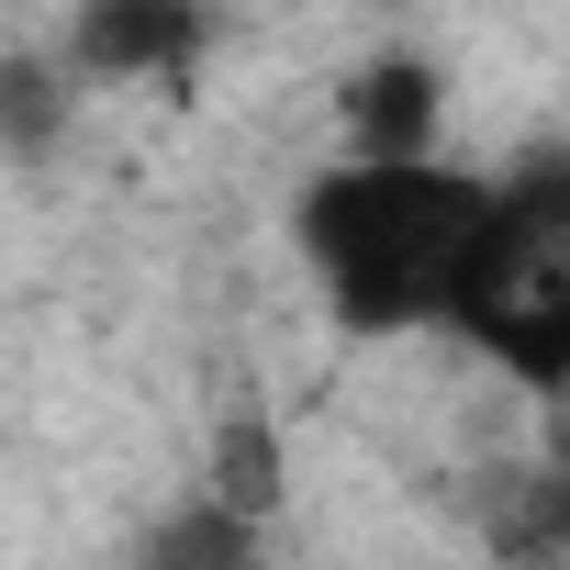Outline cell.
<instances>
[{
    "instance_id": "cell-1",
    "label": "cell",
    "mask_w": 570,
    "mask_h": 570,
    "mask_svg": "<svg viewBox=\"0 0 570 570\" xmlns=\"http://www.w3.org/2000/svg\"><path fill=\"white\" fill-rule=\"evenodd\" d=\"M492 235V168H448V157H325L292 190V246L314 268V292L347 336H425L470 303V268Z\"/></svg>"
},
{
    "instance_id": "cell-2",
    "label": "cell",
    "mask_w": 570,
    "mask_h": 570,
    "mask_svg": "<svg viewBox=\"0 0 570 570\" xmlns=\"http://www.w3.org/2000/svg\"><path fill=\"white\" fill-rule=\"evenodd\" d=\"M448 336H470L537 403L570 392V157H525L492 179V235Z\"/></svg>"
},
{
    "instance_id": "cell-3",
    "label": "cell",
    "mask_w": 570,
    "mask_h": 570,
    "mask_svg": "<svg viewBox=\"0 0 570 570\" xmlns=\"http://www.w3.org/2000/svg\"><path fill=\"white\" fill-rule=\"evenodd\" d=\"M224 35V0H79L57 68L79 90H179Z\"/></svg>"
},
{
    "instance_id": "cell-4",
    "label": "cell",
    "mask_w": 570,
    "mask_h": 570,
    "mask_svg": "<svg viewBox=\"0 0 570 570\" xmlns=\"http://www.w3.org/2000/svg\"><path fill=\"white\" fill-rule=\"evenodd\" d=\"M347 157H370V168H403V157H436V135H448V79L425 68V57H370L358 79H347Z\"/></svg>"
},
{
    "instance_id": "cell-5",
    "label": "cell",
    "mask_w": 570,
    "mask_h": 570,
    "mask_svg": "<svg viewBox=\"0 0 570 570\" xmlns=\"http://www.w3.org/2000/svg\"><path fill=\"white\" fill-rule=\"evenodd\" d=\"M202 503H224V514H246V525H279V503H292V459H279V414H268V403H224V414H213Z\"/></svg>"
},
{
    "instance_id": "cell-6",
    "label": "cell",
    "mask_w": 570,
    "mask_h": 570,
    "mask_svg": "<svg viewBox=\"0 0 570 570\" xmlns=\"http://www.w3.org/2000/svg\"><path fill=\"white\" fill-rule=\"evenodd\" d=\"M79 124V79L46 57V46H0V157H57Z\"/></svg>"
},
{
    "instance_id": "cell-7",
    "label": "cell",
    "mask_w": 570,
    "mask_h": 570,
    "mask_svg": "<svg viewBox=\"0 0 570 570\" xmlns=\"http://www.w3.org/2000/svg\"><path fill=\"white\" fill-rule=\"evenodd\" d=\"M481 537H492L514 570H559V548H570V492H559V470H492V481H481Z\"/></svg>"
},
{
    "instance_id": "cell-8",
    "label": "cell",
    "mask_w": 570,
    "mask_h": 570,
    "mask_svg": "<svg viewBox=\"0 0 570 570\" xmlns=\"http://www.w3.org/2000/svg\"><path fill=\"white\" fill-rule=\"evenodd\" d=\"M146 570H268V525H246V514H224V503H168L157 525H146V548H135Z\"/></svg>"
}]
</instances>
